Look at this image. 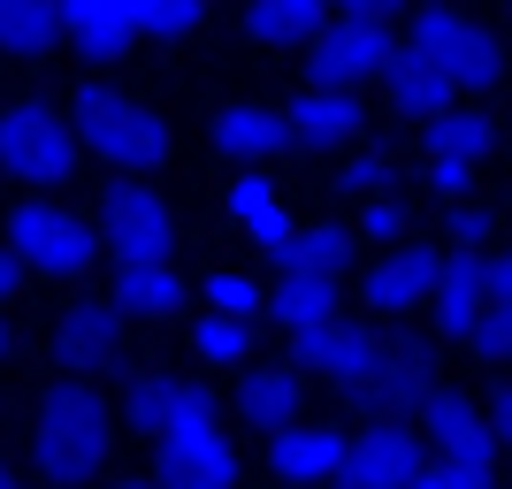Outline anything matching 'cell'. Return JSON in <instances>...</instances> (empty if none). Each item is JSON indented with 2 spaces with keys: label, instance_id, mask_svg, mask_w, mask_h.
<instances>
[{
  "label": "cell",
  "instance_id": "6da1fadb",
  "mask_svg": "<svg viewBox=\"0 0 512 489\" xmlns=\"http://www.w3.org/2000/svg\"><path fill=\"white\" fill-rule=\"evenodd\" d=\"M107 444H115V413L107 398L85 383V375H69L39 398L31 413V467H39L46 489H77L107 467Z\"/></svg>",
  "mask_w": 512,
  "mask_h": 489
},
{
  "label": "cell",
  "instance_id": "7a4b0ae2",
  "mask_svg": "<svg viewBox=\"0 0 512 489\" xmlns=\"http://www.w3.org/2000/svg\"><path fill=\"white\" fill-rule=\"evenodd\" d=\"M69 123L85 138V153L107 161L115 176H153L169 161V123L146 100H130L123 85H107V77H85V85L69 92Z\"/></svg>",
  "mask_w": 512,
  "mask_h": 489
},
{
  "label": "cell",
  "instance_id": "3957f363",
  "mask_svg": "<svg viewBox=\"0 0 512 489\" xmlns=\"http://www.w3.org/2000/svg\"><path fill=\"white\" fill-rule=\"evenodd\" d=\"M85 161V138L54 100H8L0 107V176L16 184H69Z\"/></svg>",
  "mask_w": 512,
  "mask_h": 489
},
{
  "label": "cell",
  "instance_id": "277c9868",
  "mask_svg": "<svg viewBox=\"0 0 512 489\" xmlns=\"http://www.w3.org/2000/svg\"><path fill=\"white\" fill-rule=\"evenodd\" d=\"M8 253L46 283H77L100 260V230L85 214H69L62 199H16L8 207Z\"/></svg>",
  "mask_w": 512,
  "mask_h": 489
},
{
  "label": "cell",
  "instance_id": "5b68a950",
  "mask_svg": "<svg viewBox=\"0 0 512 489\" xmlns=\"http://www.w3.org/2000/svg\"><path fill=\"white\" fill-rule=\"evenodd\" d=\"M413 46H421V54L444 69L459 92L505 85V39H497L482 16L451 8V0H421V8H413Z\"/></svg>",
  "mask_w": 512,
  "mask_h": 489
},
{
  "label": "cell",
  "instance_id": "8992f818",
  "mask_svg": "<svg viewBox=\"0 0 512 489\" xmlns=\"http://www.w3.org/2000/svg\"><path fill=\"white\" fill-rule=\"evenodd\" d=\"M123 421L130 436H146V444H176V436H207L222 421V405H214L207 383H184L169 367H138L123 390Z\"/></svg>",
  "mask_w": 512,
  "mask_h": 489
},
{
  "label": "cell",
  "instance_id": "52a82bcc",
  "mask_svg": "<svg viewBox=\"0 0 512 489\" xmlns=\"http://www.w3.org/2000/svg\"><path fill=\"white\" fill-rule=\"evenodd\" d=\"M390 54H398L390 23H375V16H329V31L306 46V62H299V69H306V85L360 92V85H383Z\"/></svg>",
  "mask_w": 512,
  "mask_h": 489
},
{
  "label": "cell",
  "instance_id": "ba28073f",
  "mask_svg": "<svg viewBox=\"0 0 512 489\" xmlns=\"http://www.w3.org/2000/svg\"><path fill=\"white\" fill-rule=\"evenodd\" d=\"M383 352H390V337L383 329H367V321H321V329H299L291 337V367H314L321 383H337L344 398H360L375 375H383Z\"/></svg>",
  "mask_w": 512,
  "mask_h": 489
},
{
  "label": "cell",
  "instance_id": "9c48e42d",
  "mask_svg": "<svg viewBox=\"0 0 512 489\" xmlns=\"http://www.w3.org/2000/svg\"><path fill=\"white\" fill-rule=\"evenodd\" d=\"M444 390V360H436V344L428 337H390L383 352V375L360 390V413L367 421H421V405Z\"/></svg>",
  "mask_w": 512,
  "mask_h": 489
},
{
  "label": "cell",
  "instance_id": "30bf717a",
  "mask_svg": "<svg viewBox=\"0 0 512 489\" xmlns=\"http://www.w3.org/2000/svg\"><path fill=\"white\" fill-rule=\"evenodd\" d=\"M123 337H130V314L115 306V291H85V298H69L62 321H54V360L92 383V375H107L123 360Z\"/></svg>",
  "mask_w": 512,
  "mask_h": 489
},
{
  "label": "cell",
  "instance_id": "8fae6325",
  "mask_svg": "<svg viewBox=\"0 0 512 489\" xmlns=\"http://www.w3.org/2000/svg\"><path fill=\"white\" fill-rule=\"evenodd\" d=\"M100 245H115V260H169L176 214L153 184H107L100 192Z\"/></svg>",
  "mask_w": 512,
  "mask_h": 489
},
{
  "label": "cell",
  "instance_id": "7c38bea8",
  "mask_svg": "<svg viewBox=\"0 0 512 489\" xmlns=\"http://www.w3.org/2000/svg\"><path fill=\"white\" fill-rule=\"evenodd\" d=\"M421 436H413V421H367L360 436H352V451H344V467L329 489H413V474H421Z\"/></svg>",
  "mask_w": 512,
  "mask_h": 489
},
{
  "label": "cell",
  "instance_id": "4fadbf2b",
  "mask_svg": "<svg viewBox=\"0 0 512 489\" xmlns=\"http://www.w3.org/2000/svg\"><path fill=\"white\" fill-rule=\"evenodd\" d=\"M482 314H490V253H444L436 291H428V329L467 344Z\"/></svg>",
  "mask_w": 512,
  "mask_h": 489
},
{
  "label": "cell",
  "instance_id": "5bb4252c",
  "mask_svg": "<svg viewBox=\"0 0 512 489\" xmlns=\"http://www.w3.org/2000/svg\"><path fill=\"white\" fill-rule=\"evenodd\" d=\"M344 451H352V428L299 421V428H283V436H268V467H276L283 489H314V482H337Z\"/></svg>",
  "mask_w": 512,
  "mask_h": 489
},
{
  "label": "cell",
  "instance_id": "9a60e30c",
  "mask_svg": "<svg viewBox=\"0 0 512 489\" xmlns=\"http://www.w3.org/2000/svg\"><path fill=\"white\" fill-rule=\"evenodd\" d=\"M436 268H444V253H436V245H390V253L367 268L360 298H367L383 321H406L413 306H428V291H436Z\"/></svg>",
  "mask_w": 512,
  "mask_h": 489
},
{
  "label": "cell",
  "instance_id": "2e32d148",
  "mask_svg": "<svg viewBox=\"0 0 512 489\" xmlns=\"http://www.w3.org/2000/svg\"><path fill=\"white\" fill-rule=\"evenodd\" d=\"M153 482L161 489H237V444L222 436V428L153 444Z\"/></svg>",
  "mask_w": 512,
  "mask_h": 489
},
{
  "label": "cell",
  "instance_id": "e0dca14e",
  "mask_svg": "<svg viewBox=\"0 0 512 489\" xmlns=\"http://www.w3.org/2000/svg\"><path fill=\"white\" fill-rule=\"evenodd\" d=\"M306 413V367H245L237 375V421L245 428H268V436H283V428H299Z\"/></svg>",
  "mask_w": 512,
  "mask_h": 489
},
{
  "label": "cell",
  "instance_id": "ac0fdd59",
  "mask_svg": "<svg viewBox=\"0 0 512 489\" xmlns=\"http://www.w3.org/2000/svg\"><path fill=\"white\" fill-rule=\"evenodd\" d=\"M383 92H390V107H398V115H406V123H436V115H451V107H459V85H451L444 69L428 62L421 46H398V54H390V69H383Z\"/></svg>",
  "mask_w": 512,
  "mask_h": 489
},
{
  "label": "cell",
  "instance_id": "d6986e66",
  "mask_svg": "<svg viewBox=\"0 0 512 489\" xmlns=\"http://www.w3.org/2000/svg\"><path fill=\"white\" fill-rule=\"evenodd\" d=\"M283 123H291V146H352L360 138V92H329V85H306L291 92V107H283Z\"/></svg>",
  "mask_w": 512,
  "mask_h": 489
},
{
  "label": "cell",
  "instance_id": "ffe728a7",
  "mask_svg": "<svg viewBox=\"0 0 512 489\" xmlns=\"http://www.w3.org/2000/svg\"><path fill=\"white\" fill-rule=\"evenodd\" d=\"M54 16H62V39L85 62H123L130 39H138V16L123 0H54Z\"/></svg>",
  "mask_w": 512,
  "mask_h": 489
},
{
  "label": "cell",
  "instance_id": "44dd1931",
  "mask_svg": "<svg viewBox=\"0 0 512 489\" xmlns=\"http://www.w3.org/2000/svg\"><path fill=\"white\" fill-rule=\"evenodd\" d=\"M291 146V123H283V107H260V100H222L214 107V153H230V161H276Z\"/></svg>",
  "mask_w": 512,
  "mask_h": 489
},
{
  "label": "cell",
  "instance_id": "7402d4cb",
  "mask_svg": "<svg viewBox=\"0 0 512 489\" xmlns=\"http://www.w3.org/2000/svg\"><path fill=\"white\" fill-rule=\"evenodd\" d=\"M115 306L130 321H169L184 306V268L176 260H115Z\"/></svg>",
  "mask_w": 512,
  "mask_h": 489
},
{
  "label": "cell",
  "instance_id": "603a6c76",
  "mask_svg": "<svg viewBox=\"0 0 512 489\" xmlns=\"http://www.w3.org/2000/svg\"><path fill=\"white\" fill-rule=\"evenodd\" d=\"M329 31V0H245V39L260 46H314Z\"/></svg>",
  "mask_w": 512,
  "mask_h": 489
},
{
  "label": "cell",
  "instance_id": "cb8c5ba5",
  "mask_svg": "<svg viewBox=\"0 0 512 489\" xmlns=\"http://www.w3.org/2000/svg\"><path fill=\"white\" fill-rule=\"evenodd\" d=\"M276 276H329L337 283L344 268H352V230H337V222H314V230H291V245H276Z\"/></svg>",
  "mask_w": 512,
  "mask_h": 489
},
{
  "label": "cell",
  "instance_id": "d4e9b609",
  "mask_svg": "<svg viewBox=\"0 0 512 489\" xmlns=\"http://www.w3.org/2000/svg\"><path fill=\"white\" fill-rule=\"evenodd\" d=\"M222 207H230V222H237L245 237H253L260 253L291 245V214H283V199H276V184H268V176H237Z\"/></svg>",
  "mask_w": 512,
  "mask_h": 489
},
{
  "label": "cell",
  "instance_id": "484cf974",
  "mask_svg": "<svg viewBox=\"0 0 512 489\" xmlns=\"http://www.w3.org/2000/svg\"><path fill=\"white\" fill-rule=\"evenodd\" d=\"M268 314H276L291 337H299V329H321V321H337V283L329 276H276Z\"/></svg>",
  "mask_w": 512,
  "mask_h": 489
},
{
  "label": "cell",
  "instance_id": "4316f807",
  "mask_svg": "<svg viewBox=\"0 0 512 489\" xmlns=\"http://www.w3.org/2000/svg\"><path fill=\"white\" fill-rule=\"evenodd\" d=\"M421 444H436V451H459L467 444V436H482V428H490V413H482V405L467 398V390H436V398L421 405Z\"/></svg>",
  "mask_w": 512,
  "mask_h": 489
},
{
  "label": "cell",
  "instance_id": "83f0119b",
  "mask_svg": "<svg viewBox=\"0 0 512 489\" xmlns=\"http://www.w3.org/2000/svg\"><path fill=\"white\" fill-rule=\"evenodd\" d=\"M421 130H428V153H451V161H482V153L505 138L497 115H482V107H451V115H436V123H421Z\"/></svg>",
  "mask_w": 512,
  "mask_h": 489
},
{
  "label": "cell",
  "instance_id": "f1b7e54d",
  "mask_svg": "<svg viewBox=\"0 0 512 489\" xmlns=\"http://www.w3.org/2000/svg\"><path fill=\"white\" fill-rule=\"evenodd\" d=\"M54 39H62V16H54V0H0V46L8 54H54Z\"/></svg>",
  "mask_w": 512,
  "mask_h": 489
},
{
  "label": "cell",
  "instance_id": "f546056e",
  "mask_svg": "<svg viewBox=\"0 0 512 489\" xmlns=\"http://www.w3.org/2000/svg\"><path fill=\"white\" fill-rule=\"evenodd\" d=\"M192 352L207 367H253V321L237 314H199L192 321Z\"/></svg>",
  "mask_w": 512,
  "mask_h": 489
},
{
  "label": "cell",
  "instance_id": "4dcf8cb0",
  "mask_svg": "<svg viewBox=\"0 0 512 489\" xmlns=\"http://www.w3.org/2000/svg\"><path fill=\"white\" fill-rule=\"evenodd\" d=\"M207 306L214 314H237V321H260L268 314V291H260L245 268H222V276H207Z\"/></svg>",
  "mask_w": 512,
  "mask_h": 489
},
{
  "label": "cell",
  "instance_id": "1f68e13d",
  "mask_svg": "<svg viewBox=\"0 0 512 489\" xmlns=\"http://www.w3.org/2000/svg\"><path fill=\"white\" fill-rule=\"evenodd\" d=\"M390 176H398V161L367 146V153H352V161L337 169V192H344V199H383V184H390Z\"/></svg>",
  "mask_w": 512,
  "mask_h": 489
},
{
  "label": "cell",
  "instance_id": "d6a6232c",
  "mask_svg": "<svg viewBox=\"0 0 512 489\" xmlns=\"http://www.w3.org/2000/svg\"><path fill=\"white\" fill-rule=\"evenodd\" d=\"M467 352H474V360H490V367H505V360H512V298H490V314L474 321Z\"/></svg>",
  "mask_w": 512,
  "mask_h": 489
},
{
  "label": "cell",
  "instance_id": "836d02e7",
  "mask_svg": "<svg viewBox=\"0 0 512 489\" xmlns=\"http://www.w3.org/2000/svg\"><path fill=\"white\" fill-rule=\"evenodd\" d=\"M444 230H451V245H459V253H482V245L497 237V214H490V207H474V199H451Z\"/></svg>",
  "mask_w": 512,
  "mask_h": 489
},
{
  "label": "cell",
  "instance_id": "e575fe53",
  "mask_svg": "<svg viewBox=\"0 0 512 489\" xmlns=\"http://www.w3.org/2000/svg\"><path fill=\"white\" fill-rule=\"evenodd\" d=\"M406 222H413V214L406 207H398V199H360V237H406Z\"/></svg>",
  "mask_w": 512,
  "mask_h": 489
},
{
  "label": "cell",
  "instance_id": "d590c367",
  "mask_svg": "<svg viewBox=\"0 0 512 489\" xmlns=\"http://www.w3.org/2000/svg\"><path fill=\"white\" fill-rule=\"evenodd\" d=\"M467 176H474V161H451V153H428V184H436V199H467Z\"/></svg>",
  "mask_w": 512,
  "mask_h": 489
},
{
  "label": "cell",
  "instance_id": "8d00e7d4",
  "mask_svg": "<svg viewBox=\"0 0 512 489\" xmlns=\"http://www.w3.org/2000/svg\"><path fill=\"white\" fill-rule=\"evenodd\" d=\"M413 489H474V482H467L459 467H451V459H428V467L413 474Z\"/></svg>",
  "mask_w": 512,
  "mask_h": 489
},
{
  "label": "cell",
  "instance_id": "74e56055",
  "mask_svg": "<svg viewBox=\"0 0 512 489\" xmlns=\"http://www.w3.org/2000/svg\"><path fill=\"white\" fill-rule=\"evenodd\" d=\"M490 428H497V444L512 451V375H505V383L490 390Z\"/></svg>",
  "mask_w": 512,
  "mask_h": 489
},
{
  "label": "cell",
  "instance_id": "f35d334b",
  "mask_svg": "<svg viewBox=\"0 0 512 489\" xmlns=\"http://www.w3.org/2000/svg\"><path fill=\"white\" fill-rule=\"evenodd\" d=\"M329 8H337V16H375V23H390L406 0H329Z\"/></svg>",
  "mask_w": 512,
  "mask_h": 489
},
{
  "label": "cell",
  "instance_id": "ab89813d",
  "mask_svg": "<svg viewBox=\"0 0 512 489\" xmlns=\"http://www.w3.org/2000/svg\"><path fill=\"white\" fill-rule=\"evenodd\" d=\"M23 276H31V268H23V260L8 253V245H0V306H8V298L23 291Z\"/></svg>",
  "mask_w": 512,
  "mask_h": 489
},
{
  "label": "cell",
  "instance_id": "60d3db41",
  "mask_svg": "<svg viewBox=\"0 0 512 489\" xmlns=\"http://www.w3.org/2000/svg\"><path fill=\"white\" fill-rule=\"evenodd\" d=\"M490 298H512V245L490 253Z\"/></svg>",
  "mask_w": 512,
  "mask_h": 489
},
{
  "label": "cell",
  "instance_id": "b9f144b4",
  "mask_svg": "<svg viewBox=\"0 0 512 489\" xmlns=\"http://www.w3.org/2000/svg\"><path fill=\"white\" fill-rule=\"evenodd\" d=\"M8 352H16V337H8V314H0V367H8Z\"/></svg>",
  "mask_w": 512,
  "mask_h": 489
},
{
  "label": "cell",
  "instance_id": "7bdbcfd3",
  "mask_svg": "<svg viewBox=\"0 0 512 489\" xmlns=\"http://www.w3.org/2000/svg\"><path fill=\"white\" fill-rule=\"evenodd\" d=\"M0 489H16V474H8V459H0Z\"/></svg>",
  "mask_w": 512,
  "mask_h": 489
},
{
  "label": "cell",
  "instance_id": "ee69618b",
  "mask_svg": "<svg viewBox=\"0 0 512 489\" xmlns=\"http://www.w3.org/2000/svg\"><path fill=\"white\" fill-rule=\"evenodd\" d=\"M115 489H161V482H115Z\"/></svg>",
  "mask_w": 512,
  "mask_h": 489
},
{
  "label": "cell",
  "instance_id": "f6af8a7d",
  "mask_svg": "<svg viewBox=\"0 0 512 489\" xmlns=\"http://www.w3.org/2000/svg\"><path fill=\"white\" fill-rule=\"evenodd\" d=\"M505 8H512V0H505Z\"/></svg>",
  "mask_w": 512,
  "mask_h": 489
}]
</instances>
